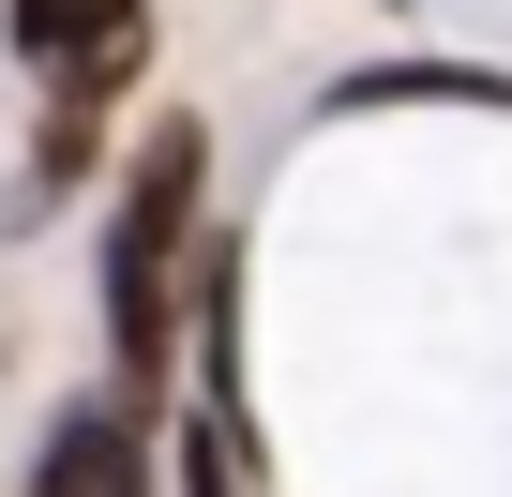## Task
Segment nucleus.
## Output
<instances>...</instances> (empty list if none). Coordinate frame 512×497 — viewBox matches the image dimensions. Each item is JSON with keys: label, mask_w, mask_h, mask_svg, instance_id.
<instances>
[{"label": "nucleus", "mask_w": 512, "mask_h": 497, "mask_svg": "<svg viewBox=\"0 0 512 497\" xmlns=\"http://www.w3.org/2000/svg\"><path fill=\"white\" fill-rule=\"evenodd\" d=\"M196 226H211V121L166 106V121L136 136V166H121L106 272H91V302H106V392L151 407V422H166V392H181V272H196Z\"/></svg>", "instance_id": "1"}, {"label": "nucleus", "mask_w": 512, "mask_h": 497, "mask_svg": "<svg viewBox=\"0 0 512 497\" xmlns=\"http://www.w3.org/2000/svg\"><path fill=\"white\" fill-rule=\"evenodd\" d=\"M0 46L46 106H121L151 76V0H0Z\"/></svg>", "instance_id": "2"}, {"label": "nucleus", "mask_w": 512, "mask_h": 497, "mask_svg": "<svg viewBox=\"0 0 512 497\" xmlns=\"http://www.w3.org/2000/svg\"><path fill=\"white\" fill-rule=\"evenodd\" d=\"M16 497H166V422H151V407H121V392L91 377V392H61V407H46V437H31Z\"/></svg>", "instance_id": "3"}, {"label": "nucleus", "mask_w": 512, "mask_h": 497, "mask_svg": "<svg viewBox=\"0 0 512 497\" xmlns=\"http://www.w3.org/2000/svg\"><path fill=\"white\" fill-rule=\"evenodd\" d=\"M377 106H482V121H512V61H347L317 91V121H377Z\"/></svg>", "instance_id": "4"}, {"label": "nucleus", "mask_w": 512, "mask_h": 497, "mask_svg": "<svg viewBox=\"0 0 512 497\" xmlns=\"http://www.w3.org/2000/svg\"><path fill=\"white\" fill-rule=\"evenodd\" d=\"M91 166H106V106H46V136H31V211H46V196H91Z\"/></svg>", "instance_id": "5"}, {"label": "nucleus", "mask_w": 512, "mask_h": 497, "mask_svg": "<svg viewBox=\"0 0 512 497\" xmlns=\"http://www.w3.org/2000/svg\"><path fill=\"white\" fill-rule=\"evenodd\" d=\"M377 16H422V0H377Z\"/></svg>", "instance_id": "6"}]
</instances>
